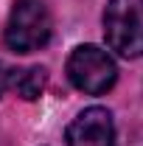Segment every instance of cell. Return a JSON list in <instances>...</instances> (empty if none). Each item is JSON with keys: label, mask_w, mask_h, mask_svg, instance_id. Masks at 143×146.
<instances>
[{"label": "cell", "mask_w": 143, "mask_h": 146, "mask_svg": "<svg viewBox=\"0 0 143 146\" xmlns=\"http://www.w3.org/2000/svg\"><path fill=\"white\" fill-rule=\"evenodd\" d=\"M6 87H9V70H6V68L0 65V96L6 93Z\"/></svg>", "instance_id": "6"}, {"label": "cell", "mask_w": 143, "mask_h": 146, "mask_svg": "<svg viewBox=\"0 0 143 146\" xmlns=\"http://www.w3.org/2000/svg\"><path fill=\"white\" fill-rule=\"evenodd\" d=\"M9 87L20 98L34 101L48 87V70L45 68H25V70H9Z\"/></svg>", "instance_id": "5"}, {"label": "cell", "mask_w": 143, "mask_h": 146, "mask_svg": "<svg viewBox=\"0 0 143 146\" xmlns=\"http://www.w3.org/2000/svg\"><path fill=\"white\" fill-rule=\"evenodd\" d=\"M51 31V11L42 0H14L9 23L3 28V42L14 54H34L48 45Z\"/></svg>", "instance_id": "1"}, {"label": "cell", "mask_w": 143, "mask_h": 146, "mask_svg": "<svg viewBox=\"0 0 143 146\" xmlns=\"http://www.w3.org/2000/svg\"><path fill=\"white\" fill-rule=\"evenodd\" d=\"M104 36L118 56H143V0H109L104 9Z\"/></svg>", "instance_id": "2"}, {"label": "cell", "mask_w": 143, "mask_h": 146, "mask_svg": "<svg viewBox=\"0 0 143 146\" xmlns=\"http://www.w3.org/2000/svg\"><path fill=\"white\" fill-rule=\"evenodd\" d=\"M68 79L76 90L87 96H101L115 84L118 68L112 56L101 51L98 45H79L68 56Z\"/></svg>", "instance_id": "3"}, {"label": "cell", "mask_w": 143, "mask_h": 146, "mask_svg": "<svg viewBox=\"0 0 143 146\" xmlns=\"http://www.w3.org/2000/svg\"><path fill=\"white\" fill-rule=\"evenodd\" d=\"M68 146H115V124L104 107L81 110L68 127Z\"/></svg>", "instance_id": "4"}]
</instances>
